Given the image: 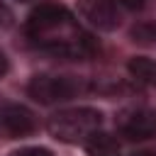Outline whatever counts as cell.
<instances>
[{"label":"cell","mask_w":156,"mask_h":156,"mask_svg":"<svg viewBox=\"0 0 156 156\" xmlns=\"http://www.w3.org/2000/svg\"><path fill=\"white\" fill-rule=\"evenodd\" d=\"M27 37L37 49L61 58H83L93 51V39L58 5H39L27 20Z\"/></svg>","instance_id":"6da1fadb"},{"label":"cell","mask_w":156,"mask_h":156,"mask_svg":"<svg viewBox=\"0 0 156 156\" xmlns=\"http://www.w3.org/2000/svg\"><path fill=\"white\" fill-rule=\"evenodd\" d=\"M102 124V112L95 107H71V110H61L56 115L49 117L46 129L51 136H56L58 141H68V144H78L95 134Z\"/></svg>","instance_id":"7a4b0ae2"},{"label":"cell","mask_w":156,"mask_h":156,"mask_svg":"<svg viewBox=\"0 0 156 156\" xmlns=\"http://www.w3.org/2000/svg\"><path fill=\"white\" fill-rule=\"evenodd\" d=\"M80 90V83L68 76H34L27 85L29 98H34L41 105H56L71 100Z\"/></svg>","instance_id":"3957f363"},{"label":"cell","mask_w":156,"mask_h":156,"mask_svg":"<svg viewBox=\"0 0 156 156\" xmlns=\"http://www.w3.org/2000/svg\"><path fill=\"white\" fill-rule=\"evenodd\" d=\"M119 132L127 139H154L156 136V110L132 107L119 115Z\"/></svg>","instance_id":"277c9868"},{"label":"cell","mask_w":156,"mask_h":156,"mask_svg":"<svg viewBox=\"0 0 156 156\" xmlns=\"http://www.w3.org/2000/svg\"><path fill=\"white\" fill-rule=\"evenodd\" d=\"M78 10L98 29L110 32L119 24V12H117L115 0H78Z\"/></svg>","instance_id":"5b68a950"},{"label":"cell","mask_w":156,"mask_h":156,"mask_svg":"<svg viewBox=\"0 0 156 156\" xmlns=\"http://www.w3.org/2000/svg\"><path fill=\"white\" fill-rule=\"evenodd\" d=\"M0 124L7 134L12 136H24V134H32L34 127H37V119L32 115V110H27L24 105H17V102H10V105H2L0 107Z\"/></svg>","instance_id":"8992f818"},{"label":"cell","mask_w":156,"mask_h":156,"mask_svg":"<svg viewBox=\"0 0 156 156\" xmlns=\"http://www.w3.org/2000/svg\"><path fill=\"white\" fill-rule=\"evenodd\" d=\"M88 156H119V141L107 132H95L85 139Z\"/></svg>","instance_id":"52a82bcc"},{"label":"cell","mask_w":156,"mask_h":156,"mask_svg":"<svg viewBox=\"0 0 156 156\" xmlns=\"http://www.w3.org/2000/svg\"><path fill=\"white\" fill-rule=\"evenodd\" d=\"M129 73L146 85H156V61L146 56H134L129 61Z\"/></svg>","instance_id":"ba28073f"},{"label":"cell","mask_w":156,"mask_h":156,"mask_svg":"<svg viewBox=\"0 0 156 156\" xmlns=\"http://www.w3.org/2000/svg\"><path fill=\"white\" fill-rule=\"evenodd\" d=\"M129 34L136 44H156V22H136Z\"/></svg>","instance_id":"9c48e42d"},{"label":"cell","mask_w":156,"mask_h":156,"mask_svg":"<svg viewBox=\"0 0 156 156\" xmlns=\"http://www.w3.org/2000/svg\"><path fill=\"white\" fill-rule=\"evenodd\" d=\"M10 156H54V154L49 149H44V146H24L20 151H12Z\"/></svg>","instance_id":"30bf717a"},{"label":"cell","mask_w":156,"mask_h":156,"mask_svg":"<svg viewBox=\"0 0 156 156\" xmlns=\"http://www.w3.org/2000/svg\"><path fill=\"white\" fill-rule=\"evenodd\" d=\"M12 22V12H10V7L0 0V24H10Z\"/></svg>","instance_id":"8fae6325"},{"label":"cell","mask_w":156,"mask_h":156,"mask_svg":"<svg viewBox=\"0 0 156 156\" xmlns=\"http://www.w3.org/2000/svg\"><path fill=\"white\" fill-rule=\"evenodd\" d=\"M119 5H124V7H129V10H139L141 5H144V0H117Z\"/></svg>","instance_id":"7c38bea8"},{"label":"cell","mask_w":156,"mask_h":156,"mask_svg":"<svg viewBox=\"0 0 156 156\" xmlns=\"http://www.w3.org/2000/svg\"><path fill=\"white\" fill-rule=\"evenodd\" d=\"M7 68H10V63H7V56H5L2 51H0V78H2L5 73H7Z\"/></svg>","instance_id":"4fadbf2b"},{"label":"cell","mask_w":156,"mask_h":156,"mask_svg":"<svg viewBox=\"0 0 156 156\" xmlns=\"http://www.w3.org/2000/svg\"><path fill=\"white\" fill-rule=\"evenodd\" d=\"M134 156H156V154H151V151H141V154H134Z\"/></svg>","instance_id":"5bb4252c"}]
</instances>
